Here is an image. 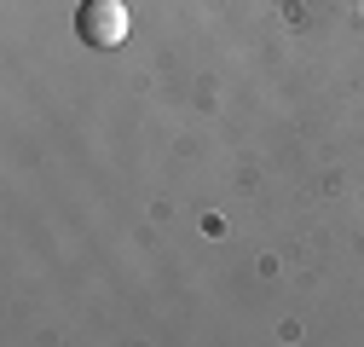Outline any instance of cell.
Segmentation results:
<instances>
[{
    "label": "cell",
    "instance_id": "6da1fadb",
    "mask_svg": "<svg viewBox=\"0 0 364 347\" xmlns=\"http://www.w3.org/2000/svg\"><path fill=\"white\" fill-rule=\"evenodd\" d=\"M127 29H133L127 0H81V12H75V35H81L93 53L122 47V41H127Z\"/></svg>",
    "mask_w": 364,
    "mask_h": 347
}]
</instances>
